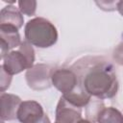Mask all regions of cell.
Segmentation results:
<instances>
[{
  "instance_id": "7",
  "label": "cell",
  "mask_w": 123,
  "mask_h": 123,
  "mask_svg": "<svg viewBox=\"0 0 123 123\" xmlns=\"http://www.w3.org/2000/svg\"><path fill=\"white\" fill-rule=\"evenodd\" d=\"M45 115L42 106L35 100L22 101L18 111L17 120L20 123H37Z\"/></svg>"
},
{
  "instance_id": "18",
  "label": "cell",
  "mask_w": 123,
  "mask_h": 123,
  "mask_svg": "<svg viewBox=\"0 0 123 123\" xmlns=\"http://www.w3.org/2000/svg\"><path fill=\"white\" fill-rule=\"evenodd\" d=\"M77 123H92V122L89 121V120H87V119H83V118H82V119H80Z\"/></svg>"
},
{
  "instance_id": "4",
  "label": "cell",
  "mask_w": 123,
  "mask_h": 123,
  "mask_svg": "<svg viewBox=\"0 0 123 123\" xmlns=\"http://www.w3.org/2000/svg\"><path fill=\"white\" fill-rule=\"evenodd\" d=\"M53 68L44 63H37L26 71L25 79L29 87L35 90L49 88L52 85Z\"/></svg>"
},
{
  "instance_id": "13",
  "label": "cell",
  "mask_w": 123,
  "mask_h": 123,
  "mask_svg": "<svg viewBox=\"0 0 123 123\" xmlns=\"http://www.w3.org/2000/svg\"><path fill=\"white\" fill-rule=\"evenodd\" d=\"M17 3H18V9L22 12V14L31 16L36 13L37 1H35V0H19Z\"/></svg>"
},
{
  "instance_id": "16",
  "label": "cell",
  "mask_w": 123,
  "mask_h": 123,
  "mask_svg": "<svg viewBox=\"0 0 123 123\" xmlns=\"http://www.w3.org/2000/svg\"><path fill=\"white\" fill-rule=\"evenodd\" d=\"M116 10H117V11L119 12V13L123 16V1H119V2H117Z\"/></svg>"
},
{
  "instance_id": "17",
  "label": "cell",
  "mask_w": 123,
  "mask_h": 123,
  "mask_svg": "<svg viewBox=\"0 0 123 123\" xmlns=\"http://www.w3.org/2000/svg\"><path fill=\"white\" fill-rule=\"evenodd\" d=\"M37 123H51V121H50V119H49V117L47 116V114H45L38 122H37Z\"/></svg>"
},
{
  "instance_id": "1",
  "label": "cell",
  "mask_w": 123,
  "mask_h": 123,
  "mask_svg": "<svg viewBox=\"0 0 123 123\" xmlns=\"http://www.w3.org/2000/svg\"><path fill=\"white\" fill-rule=\"evenodd\" d=\"M82 84L90 96L101 100L114 97L119 87L114 68L108 62H101L89 68Z\"/></svg>"
},
{
  "instance_id": "11",
  "label": "cell",
  "mask_w": 123,
  "mask_h": 123,
  "mask_svg": "<svg viewBox=\"0 0 123 123\" xmlns=\"http://www.w3.org/2000/svg\"><path fill=\"white\" fill-rule=\"evenodd\" d=\"M62 96H63L69 103H71L74 106H77L79 108L86 107L91 99V96L86 91V89L83 86V84H81V83L77 86V87L73 91H71L68 94L62 95Z\"/></svg>"
},
{
  "instance_id": "5",
  "label": "cell",
  "mask_w": 123,
  "mask_h": 123,
  "mask_svg": "<svg viewBox=\"0 0 123 123\" xmlns=\"http://www.w3.org/2000/svg\"><path fill=\"white\" fill-rule=\"evenodd\" d=\"M52 85L62 92V95L73 91L80 84L77 74L68 68H60L54 70L52 74Z\"/></svg>"
},
{
  "instance_id": "8",
  "label": "cell",
  "mask_w": 123,
  "mask_h": 123,
  "mask_svg": "<svg viewBox=\"0 0 123 123\" xmlns=\"http://www.w3.org/2000/svg\"><path fill=\"white\" fill-rule=\"evenodd\" d=\"M1 119L5 121H12L17 119V111L22 103L19 96L12 93L1 92Z\"/></svg>"
},
{
  "instance_id": "9",
  "label": "cell",
  "mask_w": 123,
  "mask_h": 123,
  "mask_svg": "<svg viewBox=\"0 0 123 123\" xmlns=\"http://www.w3.org/2000/svg\"><path fill=\"white\" fill-rule=\"evenodd\" d=\"M0 38H1V59L6 54L12 51L13 48H18L21 44V37L17 29L0 26Z\"/></svg>"
},
{
  "instance_id": "12",
  "label": "cell",
  "mask_w": 123,
  "mask_h": 123,
  "mask_svg": "<svg viewBox=\"0 0 123 123\" xmlns=\"http://www.w3.org/2000/svg\"><path fill=\"white\" fill-rule=\"evenodd\" d=\"M97 123H123V114L113 107H106L97 113Z\"/></svg>"
},
{
  "instance_id": "6",
  "label": "cell",
  "mask_w": 123,
  "mask_h": 123,
  "mask_svg": "<svg viewBox=\"0 0 123 123\" xmlns=\"http://www.w3.org/2000/svg\"><path fill=\"white\" fill-rule=\"evenodd\" d=\"M57 123H77L82 119V108L69 103L63 96H61L56 108Z\"/></svg>"
},
{
  "instance_id": "14",
  "label": "cell",
  "mask_w": 123,
  "mask_h": 123,
  "mask_svg": "<svg viewBox=\"0 0 123 123\" xmlns=\"http://www.w3.org/2000/svg\"><path fill=\"white\" fill-rule=\"evenodd\" d=\"M1 68V84H0V90L1 92H4L7 88H9L10 85H11V82H12V75H10L2 66H0Z\"/></svg>"
},
{
  "instance_id": "15",
  "label": "cell",
  "mask_w": 123,
  "mask_h": 123,
  "mask_svg": "<svg viewBox=\"0 0 123 123\" xmlns=\"http://www.w3.org/2000/svg\"><path fill=\"white\" fill-rule=\"evenodd\" d=\"M113 59L118 64L123 65V41H121L113 50Z\"/></svg>"
},
{
  "instance_id": "19",
  "label": "cell",
  "mask_w": 123,
  "mask_h": 123,
  "mask_svg": "<svg viewBox=\"0 0 123 123\" xmlns=\"http://www.w3.org/2000/svg\"><path fill=\"white\" fill-rule=\"evenodd\" d=\"M56 123H57V122H56Z\"/></svg>"
},
{
  "instance_id": "3",
  "label": "cell",
  "mask_w": 123,
  "mask_h": 123,
  "mask_svg": "<svg viewBox=\"0 0 123 123\" xmlns=\"http://www.w3.org/2000/svg\"><path fill=\"white\" fill-rule=\"evenodd\" d=\"M2 67L10 74H19L25 69H30L35 64V50L33 45L23 40L16 50H12L4 56Z\"/></svg>"
},
{
  "instance_id": "2",
  "label": "cell",
  "mask_w": 123,
  "mask_h": 123,
  "mask_svg": "<svg viewBox=\"0 0 123 123\" xmlns=\"http://www.w3.org/2000/svg\"><path fill=\"white\" fill-rule=\"evenodd\" d=\"M25 40L37 48H49L58 40V31L55 25L44 17H35L29 20L24 28Z\"/></svg>"
},
{
  "instance_id": "10",
  "label": "cell",
  "mask_w": 123,
  "mask_h": 123,
  "mask_svg": "<svg viewBox=\"0 0 123 123\" xmlns=\"http://www.w3.org/2000/svg\"><path fill=\"white\" fill-rule=\"evenodd\" d=\"M24 23L22 12L13 5H8L0 11V26H7L19 30Z\"/></svg>"
}]
</instances>
